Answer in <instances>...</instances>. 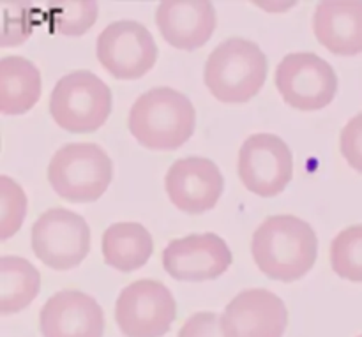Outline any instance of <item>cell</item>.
Segmentation results:
<instances>
[{"label": "cell", "mask_w": 362, "mask_h": 337, "mask_svg": "<svg viewBox=\"0 0 362 337\" xmlns=\"http://www.w3.org/2000/svg\"><path fill=\"white\" fill-rule=\"evenodd\" d=\"M251 254L269 279L299 281L317 261V233L310 223L296 215H271L255 230Z\"/></svg>", "instance_id": "6da1fadb"}, {"label": "cell", "mask_w": 362, "mask_h": 337, "mask_svg": "<svg viewBox=\"0 0 362 337\" xmlns=\"http://www.w3.org/2000/svg\"><path fill=\"white\" fill-rule=\"evenodd\" d=\"M193 102L170 87L151 88L131 106L127 127L134 140L148 150H177L194 133Z\"/></svg>", "instance_id": "7a4b0ae2"}, {"label": "cell", "mask_w": 362, "mask_h": 337, "mask_svg": "<svg viewBox=\"0 0 362 337\" xmlns=\"http://www.w3.org/2000/svg\"><path fill=\"white\" fill-rule=\"evenodd\" d=\"M267 57L257 42L230 37L214 48L205 62L204 81L218 101L247 102L267 80Z\"/></svg>", "instance_id": "3957f363"}, {"label": "cell", "mask_w": 362, "mask_h": 337, "mask_svg": "<svg viewBox=\"0 0 362 337\" xmlns=\"http://www.w3.org/2000/svg\"><path fill=\"white\" fill-rule=\"evenodd\" d=\"M53 191L71 203L98 201L113 180V162L95 143H67L48 165Z\"/></svg>", "instance_id": "277c9868"}, {"label": "cell", "mask_w": 362, "mask_h": 337, "mask_svg": "<svg viewBox=\"0 0 362 337\" xmlns=\"http://www.w3.org/2000/svg\"><path fill=\"white\" fill-rule=\"evenodd\" d=\"M112 90L90 71H73L57 81L49 113L57 126L74 134L98 131L112 113Z\"/></svg>", "instance_id": "5b68a950"}, {"label": "cell", "mask_w": 362, "mask_h": 337, "mask_svg": "<svg viewBox=\"0 0 362 337\" xmlns=\"http://www.w3.org/2000/svg\"><path fill=\"white\" fill-rule=\"evenodd\" d=\"M32 251L46 267L71 271L87 258L90 251V228L76 212L49 208L32 226Z\"/></svg>", "instance_id": "8992f818"}, {"label": "cell", "mask_w": 362, "mask_h": 337, "mask_svg": "<svg viewBox=\"0 0 362 337\" xmlns=\"http://www.w3.org/2000/svg\"><path fill=\"white\" fill-rule=\"evenodd\" d=\"M276 87L283 101L299 112H317L332 102L338 76L331 64L311 52L290 53L276 69Z\"/></svg>", "instance_id": "52a82bcc"}, {"label": "cell", "mask_w": 362, "mask_h": 337, "mask_svg": "<svg viewBox=\"0 0 362 337\" xmlns=\"http://www.w3.org/2000/svg\"><path fill=\"white\" fill-rule=\"evenodd\" d=\"M177 317V302L163 283L141 279L120 292L115 320L126 337H163Z\"/></svg>", "instance_id": "ba28073f"}, {"label": "cell", "mask_w": 362, "mask_h": 337, "mask_svg": "<svg viewBox=\"0 0 362 337\" xmlns=\"http://www.w3.org/2000/svg\"><path fill=\"white\" fill-rule=\"evenodd\" d=\"M237 173L244 187L257 196H278L293 177L292 150L276 134H253L240 147Z\"/></svg>", "instance_id": "9c48e42d"}, {"label": "cell", "mask_w": 362, "mask_h": 337, "mask_svg": "<svg viewBox=\"0 0 362 337\" xmlns=\"http://www.w3.org/2000/svg\"><path fill=\"white\" fill-rule=\"evenodd\" d=\"M99 64L115 80H138L158 60V46L147 27L133 20L110 23L95 45Z\"/></svg>", "instance_id": "30bf717a"}, {"label": "cell", "mask_w": 362, "mask_h": 337, "mask_svg": "<svg viewBox=\"0 0 362 337\" xmlns=\"http://www.w3.org/2000/svg\"><path fill=\"white\" fill-rule=\"evenodd\" d=\"M228 244L216 233L175 239L163 251V267L177 281H211L232 265Z\"/></svg>", "instance_id": "8fae6325"}, {"label": "cell", "mask_w": 362, "mask_h": 337, "mask_svg": "<svg viewBox=\"0 0 362 337\" xmlns=\"http://www.w3.org/2000/svg\"><path fill=\"white\" fill-rule=\"evenodd\" d=\"M286 325L285 302L265 288L244 290L221 314L223 337H283Z\"/></svg>", "instance_id": "7c38bea8"}, {"label": "cell", "mask_w": 362, "mask_h": 337, "mask_svg": "<svg viewBox=\"0 0 362 337\" xmlns=\"http://www.w3.org/2000/svg\"><path fill=\"white\" fill-rule=\"evenodd\" d=\"M170 201L186 214L198 215L211 211L221 198L225 180L221 172L207 158L177 159L165 177Z\"/></svg>", "instance_id": "4fadbf2b"}, {"label": "cell", "mask_w": 362, "mask_h": 337, "mask_svg": "<svg viewBox=\"0 0 362 337\" xmlns=\"http://www.w3.org/2000/svg\"><path fill=\"white\" fill-rule=\"evenodd\" d=\"M39 329L42 337H103L105 313L87 293L62 290L42 306Z\"/></svg>", "instance_id": "5bb4252c"}, {"label": "cell", "mask_w": 362, "mask_h": 337, "mask_svg": "<svg viewBox=\"0 0 362 337\" xmlns=\"http://www.w3.org/2000/svg\"><path fill=\"white\" fill-rule=\"evenodd\" d=\"M156 23L170 46L193 52L207 45L218 18L207 0H165L156 9Z\"/></svg>", "instance_id": "9a60e30c"}, {"label": "cell", "mask_w": 362, "mask_h": 337, "mask_svg": "<svg viewBox=\"0 0 362 337\" xmlns=\"http://www.w3.org/2000/svg\"><path fill=\"white\" fill-rule=\"evenodd\" d=\"M313 32L318 42L334 55H359L362 53V2H320L313 16Z\"/></svg>", "instance_id": "2e32d148"}, {"label": "cell", "mask_w": 362, "mask_h": 337, "mask_svg": "<svg viewBox=\"0 0 362 337\" xmlns=\"http://www.w3.org/2000/svg\"><path fill=\"white\" fill-rule=\"evenodd\" d=\"M42 92L41 73L25 57L9 55L0 60V112L23 115L37 105Z\"/></svg>", "instance_id": "e0dca14e"}, {"label": "cell", "mask_w": 362, "mask_h": 337, "mask_svg": "<svg viewBox=\"0 0 362 337\" xmlns=\"http://www.w3.org/2000/svg\"><path fill=\"white\" fill-rule=\"evenodd\" d=\"M101 249L106 265L120 272H133L144 267L152 256L154 240L140 223L122 221L106 228Z\"/></svg>", "instance_id": "ac0fdd59"}, {"label": "cell", "mask_w": 362, "mask_h": 337, "mask_svg": "<svg viewBox=\"0 0 362 337\" xmlns=\"http://www.w3.org/2000/svg\"><path fill=\"white\" fill-rule=\"evenodd\" d=\"M41 290L37 268L20 256L0 258V313L14 314L23 311Z\"/></svg>", "instance_id": "d6986e66"}, {"label": "cell", "mask_w": 362, "mask_h": 337, "mask_svg": "<svg viewBox=\"0 0 362 337\" xmlns=\"http://www.w3.org/2000/svg\"><path fill=\"white\" fill-rule=\"evenodd\" d=\"M99 7L92 0L80 2H49L48 16L53 30L69 37H80L94 27Z\"/></svg>", "instance_id": "ffe728a7"}, {"label": "cell", "mask_w": 362, "mask_h": 337, "mask_svg": "<svg viewBox=\"0 0 362 337\" xmlns=\"http://www.w3.org/2000/svg\"><path fill=\"white\" fill-rule=\"evenodd\" d=\"M332 271L341 279L362 283V225L339 232L331 244Z\"/></svg>", "instance_id": "44dd1931"}, {"label": "cell", "mask_w": 362, "mask_h": 337, "mask_svg": "<svg viewBox=\"0 0 362 337\" xmlns=\"http://www.w3.org/2000/svg\"><path fill=\"white\" fill-rule=\"evenodd\" d=\"M27 194L7 175L0 177V239L7 240L20 232L27 214Z\"/></svg>", "instance_id": "7402d4cb"}, {"label": "cell", "mask_w": 362, "mask_h": 337, "mask_svg": "<svg viewBox=\"0 0 362 337\" xmlns=\"http://www.w3.org/2000/svg\"><path fill=\"white\" fill-rule=\"evenodd\" d=\"M4 7V32H2V48L7 46H20L27 41L34 27V9L23 2H2Z\"/></svg>", "instance_id": "603a6c76"}, {"label": "cell", "mask_w": 362, "mask_h": 337, "mask_svg": "<svg viewBox=\"0 0 362 337\" xmlns=\"http://www.w3.org/2000/svg\"><path fill=\"white\" fill-rule=\"evenodd\" d=\"M343 158L356 172L362 173V112L350 119L339 136Z\"/></svg>", "instance_id": "cb8c5ba5"}, {"label": "cell", "mask_w": 362, "mask_h": 337, "mask_svg": "<svg viewBox=\"0 0 362 337\" xmlns=\"http://www.w3.org/2000/svg\"><path fill=\"white\" fill-rule=\"evenodd\" d=\"M177 337H223L221 317L211 311L193 314L180 327Z\"/></svg>", "instance_id": "d4e9b609"}, {"label": "cell", "mask_w": 362, "mask_h": 337, "mask_svg": "<svg viewBox=\"0 0 362 337\" xmlns=\"http://www.w3.org/2000/svg\"><path fill=\"white\" fill-rule=\"evenodd\" d=\"M359 337H362V334H361V336H359Z\"/></svg>", "instance_id": "484cf974"}]
</instances>
